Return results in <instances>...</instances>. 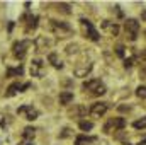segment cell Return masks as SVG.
<instances>
[{"mask_svg": "<svg viewBox=\"0 0 146 145\" xmlns=\"http://www.w3.org/2000/svg\"><path fill=\"white\" fill-rule=\"evenodd\" d=\"M134 60H136L134 56H131V58H126V60H124V67H126V68H129V67H133V63H134Z\"/></svg>", "mask_w": 146, "mask_h": 145, "instance_id": "cell-21", "label": "cell"}, {"mask_svg": "<svg viewBox=\"0 0 146 145\" xmlns=\"http://www.w3.org/2000/svg\"><path fill=\"white\" fill-rule=\"evenodd\" d=\"M51 28L54 31V34L60 38H66L72 34V28L65 22H58V21H51Z\"/></svg>", "mask_w": 146, "mask_h": 145, "instance_id": "cell-6", "label": "cell"}, {"mask_svg": "<svg viewBox=\"0 0 146 145\" xmlns=\"http://www.w3.org/2000/svg\"><path fill=\"white\" fill-rule=\"evenodd\" d=\"M80 26H82V31L85 38H88L90 41H99V31L94 28V24L88 21V19H80Z\"/></svg>", "mask_w": 146, "mask_h": 145, "instance_id": "cell-3", "label": "cell"}, {"mask_svg": "<svg viewBox=\"0 0 146 145\" xmlns=\"http://www.w3.org/2000/svg\"><path fill=\"white\" fill-rule=\"evenodd\" d=\"M17 114H26V119H36L37 116H39V113H37V109H34L33 106H21V108L17 109Z\"/></svg>", "mask_w": 146, "mask_h": 145, "instance_id": "cell-8", "label": "cell"}, {"mask_svg": "<svg viewBox=\"0 0 146 145\" xmlns=\"http://www.w3.org/2000/svg\"><path fill=\"white\" fill-rule=\"evenodd\" d=\"M133 126H134L136 130H145L146 128V116L145 118H141V119H136V121L133 123Z\"/></svg>", "mask_w": 146, "mask_h": 145, "instance_id": "cell-16", "label": "cell"}, {"mask_svg": "<svg viewBox=\"0 0 146 145\" xmlns=\"http://www.w3.org/2000/svg\"><path fill=\"white\" fill-rule=\"evenodd\" d=\"M83 114H87V108L82 104H73V108L68 109V116H73V118H82Z\"/></svg>", "mask_w": 146, "mask_h": 145, "instance_id": "cell-9", "label": "cell"}, {"mask_svg": "<svg viewBox=\"0 0 146 145\" xmlns=\"http://www.w3.org/2000/svg\"><path fill=\"white\" fill-rule=\"evenodd\" d=\"M19 145H33V142H22V144H19Z\"/></svg>", "mask_w": 146, "mask_h": 145, "instance_id": "cell-29", "label": "cell"}, {"mask_svg": "<svg viewBox=\"0 0 146 145\" xmlns=\"http://www.w3.org/2000/svg\"><path fill=\"white\" fill-rule=\"evenodd\" d=\"M82 89H83L85 92H88L90 96H102V94H106V85H104L99 79H92V80L83 82Z\"/></svg>", "mask_w": 146, "mask_h": 145, "instance_id": "cell-1", "label": "cell"}, {"mask_svg": "<svg viewBox=\"0 0 146 145\" xmlns=\"http://www.w3.org/2000/svg\"><path fill=\"white\" fill-rule=\"evenodd\" d=\"M145 36H146V31H145Z\"/></svg>", "mask_w": 146, "mask_h": 145, "instance_id": "cell-31", "label": "cell"}, {"mask_svg": "<svg viewBox=\"0 0 146 145\" xmlns=\"http://www.w3.org/2000/svg\"><path fill=\"white\" fill-rule=\"evenodd\" d=\"M17 92H21V84L19 82H15V84H12L9 89H7V92H5V96L7 97H12L14 94H17Z\"/></svg>", "mask_w": 146, "mask_h": 145, "instance_id": "cell-11", "label": "cell"}, {"mask_svg": "<svg viewBox=\"0 0 146 145\" xmlns=\"http://www.w3.org/2000/svg\"><path fill=\"white\" fill-rule=\"evenodd\" d=\"M78 126H80L82 132H90V130L94 128V123H92V121H87V119H82V121L78 123Z\"/></svg>", "mask_w": 146, "mask_h": 145, "instance_id": "cell-12", "label": "cell"}, {"mask_svg": "<svg viewBox=\"0 0 146 145\" xmlns=\"http://www.w3.org/2000/svg\"><path fill=\"white\" fill-rule=\"evenodd\" d=\"M34 133H36V130H34L33 126H27V128H24L22 137H24V138H33V137H34Z\"/></svg>", "mask_w": 146, "mask_h": 145, "instance_id": "cell-18", "label": "cell"}, {"mask_svg": "<svg viewBox=\"0 0 146 145\" xmlns=\"http://www.w3.org/2000/svg\"><path fill=\"white\" fill-rule=\"evenodd\" d=\"M136 96L141 97V99H146V85H139L136 89Z\"/></svg>", "mask_w": 146, "mask_h": 145, "instance_id": "cell-20", "label": "cell"}, {"mask_svg": "<svg viewBox=\"0 0 146 145\" xmlns=\"http://www.w3.org/2000/svg\"><path fill=\"white\" fill-rule=\"evenodd\" d=\"M139 75H141V79H146V65H143L139 68Z\"/></svg>", "mask_w": 146, "mask_h": 145, "instance_id": "cell-24", "label": "cell"}, {"mask_svg": "<svg viewBox=\"0 0 146 145\" xmlns=\"http://www.w3.org/2000/svg\"><path fill=\"white\" fill-rule=\"evenodd\" d=\"M138 145H146V140H141V142H139Z\"/></svg>", "mask_w": 146, "mask_h": 145, "instance_id": "cell-30", "label": "cell"}, {"mask_svg": "<svg viewBox=\"0 0 146 145\" xmlns=\"http://www.w3.org/2000/svg\"><path fill=\"white\" fill-rule=\"evenodd\" d=\"M124 31H126V36L129 41H136V38L139 34V22L136 19H126Z\"/></svg>", "mask_w": 146, "mask_h": 145, "instance_id": "cell-2", "label": "cell"}, {"mask_svg": "<svg viewBox=\"0 0 146 145\" xmlns=\"http://www.w3.org/2000/svg\"><path fill=\"white\" fill-rule=\"evenodd\" d=\"M126 126V119L124 118H109L107 123L104 125V133H112V132H119Z\"/></svg>", "mask_w": 146, "mask_h": 145, "instance_id": "cell-4", "label": "cell"}, {"mask_svg": "<svg viewBox=\"0 0 146 145\" xmlns=\"http://www.w3.org/2000/svg\"><path fill=\"white\" fill-rule=\"evenodd\" d=\"M104 28H106V29H109V31L112 33V34H114V36L119 33V26H117L115 22H114V24H109V21H106V22H104Z\"/></svg>", "mask_w": 146, "mask_h": 145, "instance_id": "cell-13", "label": "cell"}, {"mask_svg": "<svg viewBox=\"0 0 146 145\" xmlns=\"http://www.w3.org/2000/svg\"><path fill=\"white\" fill-rule=\"evenodd\" d=\"M115 53H117L119 56H124V46H117V48H115Z\"/></svg>", "mask_w": 146, "mask_h": 145, "instance_id": "cell-23", "label": "cell"}, {"mask_svg": "<svg viewBox=\"0 0 146 145\" xmlns=\"http://www.w3.org/2000/svg\"><path fill=\"white\" fill-rule=\"evenodd\" d=\"M29 46H31V41H29V39H22V41L14 43V46H12V53H14V56L19 58V60H22V58L26 56Z\"/></svg>", "mask_w": 146, "mask_h": 145, "instance_id": "cell-5", "label": "cell"}, {"mask_svg": "<svg viewBox=\"0 0 146 145\" xmlns=\"http://www.w3.org/2000/svg\"><path fill=\"white\" fill-rule=\"evenodd\" d=\"M24 68L22 67H17V68H9L7 70V77H17V75H22Z\"/></svg>", "mask_w": 146, "mask_h": 145, "instance_id": "cell-14", "label": "cell"}, {"mask_svg": "<svg viewBox=\"0 0 146 145\" xmlns=\"http://www.w3.org/2000/svg\"><path fill=\"white\" fill-rule=\"evenodd\" d=\"M92 140H95V138H90V137H85V135H80L76 140H75V145H83V144H88V142H92Z\"/></svg>", "mask_w": 146, "mask_h": 145, "instance_id": "cell-17", "label": "cell"}, {"mask_svg": "<svg viewBox=\"0 0 146 145\" xmlns=\"http://www.w3.org/2000/svg\"><path fill=\"white\" fill-rule=\"evenodd\" d=\"M58 10H61V12H65V14H70V9H68L66 3H60V5H58Z\"/></svg>", "mask_w": 146, "mask_h": 145, "instance_id": "cell-22", "label": "cell"}, {"mask_svg": "<svg viewBox=\"0 0 146 145\" xmlns=\"http://www.w3.org/2000/svg\"><path fill=\"white\" fill-rule=\"evenodd\" d=\"M141 19H145V21H146V10H143V12H141Z\"/></svg>", "mask_w": 146, "mask_h": 145, "instance_id": "cell-28", "label": "cell"}, {"mask_svg": "<svg viewBox=\"0 0 146 145\" xmlns=\"http://www.w3.org/2000/svg\"><path fill=\"white\" fill-rule=\"evenodd\" d=\"M107 103H95V104H92L90 109H88V113L94 116V118H100V116H104L106 113H107Z\"/></svg>", "mask_w": 146, "mask_h": 145, "instance_id": "cell-7", "label": "cell"}, {"mask_svg": "<svg viewBox=\"0 0 146 145\" xmlns=\"http://www.w3.org/2000/svg\"><path fill=\"white\" fill-rule=\"evenodd\" d=\"M41 65H42V62H34L33 67H31V73L39 77V75H41V72H39V67H41Z\"/></svg>", "mask_w": 146, "mask_h": 145, "instance_id": "cell-19", "label": "cell"}, {"mask_svg": "<svg viewBox=\"0 0 146 145\" xmlns=\"http://www.w3.org/2000/svg\"><path fill=\"white\" fill-rule=\"evenodd\" d=\"M139 58H141L143 62H146V48L143 50V51H141V53H139Z\"/></svg>", "mask_w": 146, "mask_h": 145, "instance_id": "cell-26", "label": "cell"}, {"mask_svg": "<svg viewBox=\"0 0 146 145\" xmlns=\"http://www.w3.org/2000/svg\"><path fill=\"white\" fill-rule=\"evenodd\" d=\"M72 101H73V92L63 91V92L60 94V104H70Z\"/></svg>", "mask_w": 146, "mask_h": 145, "instance_id": "cell-10", "label": "cell"}, {"mask_svg": "<svg viewBox=\"0 0 146 145\" xmlns=\"http://www.w3.org/2000/svg\"><path fill=\"white\" fill-rule=\"evenodd\" d=\"M119 109H121V111H129V106H119Z\"/></svg>", "mask_w": 146, "mask_h": 145, "instance_id": "cell-27", "label": "cell"}, {"mask_svg": "<svg viewBox=\"0 0 146 145\" xmlns=\"http://www.w3.org/2000/svg\"><path fill=\"white\" fill-rule=\"evenodd\" d=\"M48 60H49V62H51V63H53V65H54L56 68H61V67H63V63H61V62L58 60V56H56L54 53H51V55L48 56Z\"/></svg>", "mask_w": 146, "mask_h": 145, "instance_id": "cell-15", "label": "cell"}, {"mask_svg": "<svg viewBox=\"0 0 146 145\" xmlns=\"http://www.w3.org/2000/svg\"><path fill=\"white\" fill-rule=\"evenodd\" d=\"M29 87H31V84H29V82L22 84V85H21V92H24V91H26V89H29Z\"/></svg>", "mask_w": 146, "mask_h": 145, "instance_id": "cell-25", "label": "cell"}]
</instances>
